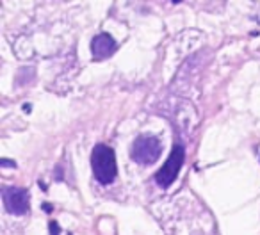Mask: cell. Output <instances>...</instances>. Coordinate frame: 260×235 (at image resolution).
<instances>
[{"mask_svg": "<svg viewBox=\"0 0 260 235\" xmlns=\"http://www.w3.org/2000/svg\"><path fill=\"white\" fill-rule=\"evenodd\" d=\"M91 167H93L94 178L100 184H111L116 178V155L114 150L107 145H96L91 153Z\"/></svg>", "mask_w": 260, "mask_h": 235, "instance_id": "6da1fadb", "label": "cell"}, {"mask_svg": "<svg viewBox=\"0 0 260 235\" xmlns=\"http://www.w3.org/2000/svg\"><path fill=\"white\" fill-rule=\"evenodd\" d=\"M160 153H162V145L153 136H141V138H138L134 141V145H132V150H130L132 159L138 164H145V166L157 162Z\"/></svg>", "mask_w": 260, "mask_h": 235, "instance_id": "7a4b0ae2", "label": "cell"}, {"mask_svg": "<svg viewBox=\"0 0 260 235\" xmlns=\"http://www.w3.org/2000/svg\"><path fill=\"white\" fill-rule=\"evenodd\" d=\"M184 157H185V153H184L182 145H177L173 148V152H171V155L168 157V160L162 164V167H160L155 175V182L159 187L166 189L177 180L178 171H180L182 164H184Z\"/></svg>", "mask_w": 260, "mask_h": 235, "instance_id": "3957f363", "label": "cell"}, {"mask_svg": "<svg viewBox=\"0 0 260 235\" xmlns=\"http://www.w3.org/2000/svg\"><path fill=\"white\" fill-rule=\"evenodd\" d=\"M2 199H4V207L9 214L23 216L29 210V194L22 187H6L2 191Z\"/></svg>", "mask_w": 260, "mask_h": 235, "instance_id": "277c9868", "label": "cell"}, {"mask_svg": "<svg viewBox=\"0 0 260 235\" xmlns=\"http://www.w3.org/2000/svg\"><path fill=\"white\" fill-rule=\"evenodd\" d=\"M91 52H93V57L96 61H104V59L111 57L116 52V41L111 34L100 32L93 38L91 41Z\"/></svg>", "mask_w": 260, "mask_h": 235, "instance_id": "5b68a950", "label": "cell"}, {"mask_svg": "<svg viewBox=\"0 0 260 235\" xmlns=\"http://www.w3.org/2000/svg\"><path fill=\"white\" fill-rule=\"evenodd\" d=\"M59 224L55 221H50V235H59Z\"/></svg>", "mask_w": 260, "mask_h": 235, "instance_id": "8992f818", "label": "cell"}, {"mask_svg": "<svg viewBox=\"0 0 260 235\" xmlns=\"http://www.w3.org/2000/svg\"><path fill=\"white\" fill-rule=\"evenodd\" d=\"M2 166H4V167H8V166L15 167V162H9V160H2Z\"/></svg>", "mask_w": 260, "mask_h": 235, "instance_id": "52a82bcc", "label": "cell"}]
</instances>
